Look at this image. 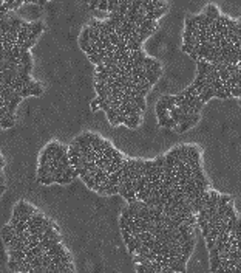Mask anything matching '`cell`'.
<instances>
[{"label": "cell", "instance_id": "obj_1", "mask_svg": "<svg viewBox=\"0 0 241 273\" xmlns=\"http://www.w3.org/2000/svg\"><path fill=\"white\" fill-rule=\"evenodd\" d=\"M204 16H206V17H210V19H213V20H216L221 14L218 12V8H216V6L207 5V8H206V11H204Z\"/></svg>", "mask_w": 241, "mask_h": 273}, {"label": "cell", "instance_id": "obj_2", "mask_svg": "<svg viewBox=\"0 0 241 273\" xmlns=\"http://www.w3.org/2000/svg\"><path fill=\"white\" fill-rule=\"evenodd\" d=\"M64 250H65V248L62 247V244L59 242V244H56V245H53V247H51L50 250H48L45 255H46V256H50V258H53V256H56V255L62 253V251H64Z\"/></svg>", "mask_w": 241, "mask_h": 273}, {"label": "cell", "instance_id": "obj_3", "mask_svg": "<svg viewBox=\"0 0 241 273\" xmlns=\"http://www.w3.org/2000/svg\"><path fill=\"white\" fill-rule=\"evenodd\" d=\"M209 62H206L204 59H199L198 61V73H201V74H206L207 76L209 74Z\"/></svg>", "mask_w": 241, "mask_h": 273}, {"label": "cell", "instance_id": "obj_4", "mask_svg": "<svg viewBox=\"0 0 241 273\" xmlns=\"http://www.w3.org/2000/svg\"><path fill=\"white\" fill-rule=\"evenodd\" d=\"M20 65H33V62H31V54H30V51H23V53H20Z\"/></svg>", "mask_w": 241, "mask_h": 273}, {"label": "cell", "instance_id": "obj_5", "mask_svg": "<svg viewBox=\"0 0 241 273\" xmlns=\"http://www.w3.org/2000/svg\"><path fill=\"white\" fill-rule=\"evenodd\" d=\"M167 261H169V259H167ZM169 269H172L175 273H185V265H179L176 261H173V262L169 261Z\"/></svg>", "mask_w": 241, "mask_h": 273}, {"label": "cell", "instance_id": "obj_6", "mask_svg": "<svg viewBox=\"0 0 241 273\" xmlns=\"http://www.w3.org/2000/svg\"><path fill=\"white\" fill-rule=\"evenodd\" d=\"M22 99H23L22 96H14V98H12V99L9 101V106H8V112H9V113H12V115H14V110H16V107H17V104H19V102H20V101H22Z\"/></svg>", "mask_w": 241, "mask_h": 273}, {"label": "cell", "instance_id": "obj_7", "mask_svg": "<svg viewBox=\"0 0 241 273\" xmlns=\"http://www.w3.org/2000/svg\"><path fill=\"white\" fill-rule=\"evenodd\" d=\"M156 115H158V118L164 117V115H169V112L166 110V107H164L161 101H158V104H156Z\"/></svg>", "mask_w": 241, "mask_h": 273}, {"label": "cell", "instance_id": "obj_8", "mask_svg": "<svg viewBox=\"0 0 241 273\" xmlns=\"http://www.w3.org/2000/svg\"><path fill=\"white\" fill-rule=\"evenodd\" d=\"M232 200V197L230 196H219V199H218V205H216V208H223V207H226L227 203H229Z\"/></svg>", "mask_w": 241, "mask_h": 273}, {"label": "cell", "instance_id": "obj_9", "mask_svg": "<svg viewBox=\"0 0 241 273\" xmlns=\"http://www.w3.org/2000/svg\"><path fill=\"white\" fill-rule=\"evenodd\" d=\"M16 124V121H11L8 118H0V129H9Z\"/></svg>", "mask_w": 241, "mask_h": 273}, {"label": "cell", "instance_id": "obj_10", "mask_svg": "<svg viewBox=\"0 0 241 273\" xmlns=\"http://www.w3.org/2000/svg\"><path fill=\"white\" fill-rule=\"evenodd\" d=\"M105 113H107V118H108V121H110V124L118 126V124H116V113H114L113 109H107Z\"/></svg>", "mask_w": 241, "mask_h": 273}, {"label": "cell", "instance_id": "obj_11", "mask_svg": "<svg viewBox=\"0 0 241 273\" xmlns=\"http://www.w3.org/2000/svg\"><path fill=\"white\" fill-rule=\"evenodd\" d=\"M37 182L43 183V185H51L56 180H54V175H48V177H37Z\"/></svg>", "mask_w": 241, "mask_h": 273}, {"label": "cell", "instance_id": "obj_12", "mask_svg": "<svg viewBox=\"0 0 241 273\" xmlns=\"http://www.w3.org/2000/svg\"><path fill=\"white\" fill-rule=\"evenodd\" d=\"M80 42H85V44H90V36H88V26L87 28H84V31H82L80 34Z\"/></svg>", "mask_w": 241, "mask_h": 273}, {"label": "cell", "instance_id": "obj_13", "mask_svg": "<svg viewBox=\"0 0 241 273\" xmlns=\"http://www.w3.org/2000/svg\"><path fill=\"white\" fill-rule=\"evenodd\" d=\"M125 244H127V247H128V251H130V253H135V237H130Z\"/></svg>", "mask_w": 241, "mask_h": 273}, {"label": "cell", "instance_id": "obj_14", "mask_svg": "<svg viewBox=\"0 0 241 273\" xmlns=\"http://www.w3.org/2000/svg\"><path fill=\"white\" fill-rule=\"evenodd\" d=\"M169 115H164V117H161V118H158L159 120V126H162V127H167V123H169Z\"/></svg>", "mask_w": 241, "mask_h": 273}, {"label": "cell", "instance_id": "obj_15", "mask_svg": "<svg viewBox=\"0 0 241 273\" xmlns=\"http://www.w3.org/2000/svg\"><path fill=\"white\" fill-rule=\"evenodd\" d=\"M241 95V90H240V87H233V88H230V96L233 98V96H240Z\"/></svg>", "mask_w": 241, "mask_h": 273}, {"label": "cell", "instance_id": "obj_16", "mask_svg": "<svg viewBox=\"0 0 241 273\" xmlns=\"http://www.w3.org/2000/svg\"><path fill=\"white\" fill-rule=\"evenodd\" d=\"M88 58H90V61H91V62H94L96 65H99V64H101L99 54H91V56H88Z\"/></svg>", "mask_w": 241, "mask_h": 273}, {"label": "cell", "instance_id": "obj_17", "mask_svg": "<svg viewBox=\"0 0 241 273\" xmlns=\"http://www.w3.org/2000/svg\"><path fill=\"white\" fill-rule=\"evenodd\" d=\"M179 147H176V149H173V151H170L167 155H170V157H173V158H178V157H179Z\"/></svg>", "mask_w": 241, "mask_h": 273}, {"label": "cell", "instance_id": "obj_18", "mask_svg": "<svg viewBox=\"0 0 241 273\" xmlns=\"http://www.w3.org/2000/svg\"><path fill=\"white\" fill-rule=\"evenodd\" d=\"M193 48H195L193 45H182V51H184V53H189V54L193 51Z\"/></svg>", "mask_w": 241, "mask_h": 273}, {"label": "cell", "instance_id": "obj_19", "mask_svg": "<svg viewBox=\"0 0 241 273\" xmlns=\"http://www.w3.org/2000/svg\"><path fill=\"white\" fill-rule=\"evenodd\" d=\"M107 5H108L107 0H102V2H99V3H98V8H99L101 11H104V9H107Z\"/></svg>", "mask_w": 241, "mask_h": 273}, {"label": "cell", "instance_id": "obj_20", "mask_svg": "<svg viewBox=\"0 0 241 273\" xmlns=\"http://www.w3.org/2000/svg\"><path fill=\"white\" fill-rule=\"evenodd\" d=\"M91 110L93 112H96V110H99V106H98V99H91Z\"/></svg>", "mask_w": 241, "mask_h": 273}, {"label": "cell", "instance_id": "obj_21", "mask_svg": "<svg viewBox=\"0 0 241 273\" xmlns=\"http://www.w3.org/2000/svg\"><path fill=\"white\" fill-rule=\"evenodd\" d=\"M31 95H33V96H39V95H42V87L33 88V90H31Z\"/></svg>", "mask_w": 241, "mask_h": 273}, {"label": "cell", "instance_id": "obj_22", "mask_svg": "<svg viewBox=\"0 0 241 273\" xmlns=\"http://www.w3.org/2000/svg\"><path fill=\"white\" fill-rule=\"evenodd\" d=\"M8 267H9L12 272H17V267H19V265H17L14 261H9V262H8Z\"/></svg>", "mask_w": 241, "mask_h": 273}, {"label": "cell", "instance_id": "obj_23", "mask_svg": "<svg viewBox=\"0 0 241 273\" xmlns=\"http://www.w3.org/2000/svg\"><path fill=\"white\" fill-rule=\"evenodd\" d=\"M206 241H207V248H209V250L215 247V241H212L210 237H206Z\"/></svg>", "mask_w": 241, "mask_h": 273}, {"label": "cell", "instance_id": "obj_24", "mask_svg": "<svg viewBox=\"0 0 241 273\" xmlns=\"http://www.w3.org/2000/svg\"><path fill=\"white\" fill-rule=\"evenodd\" d=\"M213 96H218V98L226 99V95H224V92H223V90H215V95H213Z\"/></svg>", "mask_w": 241, "mask_h": 273}, {"label": "cell", "instance_id": "obj_25", "mask_svg": "<svg viewBox=\"0 0 241 273\" xmlns=\"http://www.w3.org/2000/svg\"><path fill=\"white\" fill-rule=\"evenodd\" d=\"M98 3L99 2H91L90 3V9H96V8H98Z\"/></svg>", "mask_w": 241, "mask_h": 273}, {"label": "cell", "instance_id": "obj_26", "mask_svg": "<svg viewBox=\"0 0 241 273\" xmlns=\"http://www.w3.org/2000/svg\"><path fill=\"white\" fill-rule=\"evenodd\" d=\"M232 273H241V270H240V265H238V267H235V269H233V270H232Z\"/></svg>", "mask_w": 241, "mask_h": 273}, {"label": "cell", "instance_id": "obj_27", "mask_svg": "<svg viewBox=\"0 0 241 273\" xmlns=\"http://www.w3.org/2000/svg\"><path fill=\"white\" fill-rule=\"evenodd\" d=\"M162 273H175V272L172 269H166V270H162Z\"/></svg>", "mask_w": 241, "mask_h": 273}, {"label": "cell", "instance_id": "obj_28", "mask_svg": "<svg viewBox=\"0 0 241 273\" xmlns=\"http://www.w3.org/2000/svg\"><path fill=\"white\" fill-rule=\"evenodd\" d=\"M232 270H233V269H230V267H227V269H224V273H232Z\"/></svg>", "mask_w": 241, "mask_h": 273}, {"label": "cell", "instance_id": "obj_29", "mask_svg": "<svg viewBox=\"0 0 241 273\" xmlns=\"http://www.w3.org/2000/svg\"><path fill=\"white\" fill-rule=\"evenodd\" d=\"M190 56H192V58H193V59H196V61H198V56H196V54H195L193 51H192V53H190Z\"/></svg>", "mask_w": 241, "mask_h": 273}, {"label": "cell", "instance_id": "obj_30", "mask_svg": "<svg viewBox=\"0 0 241 273\" xmlns=\"http://www.w3.org/2000/svg\"><path fill=\"white\" fill-rule=\"evenodd\" d=\"M0 131H2V129H0Z\"/></svg>", "mask_w": 241, "mask_h": 273}]
</instances>
